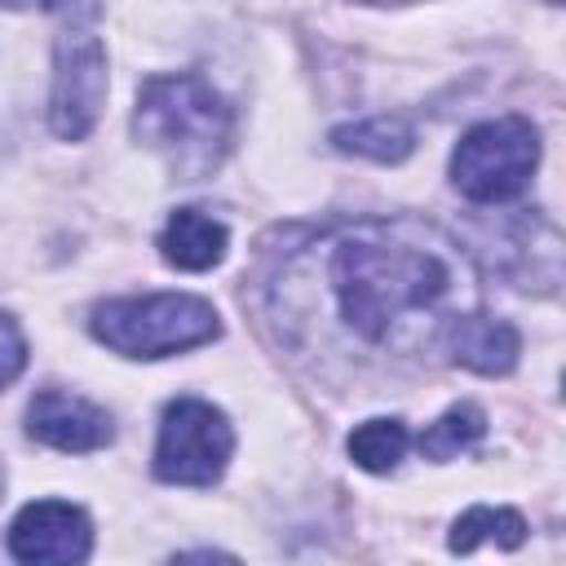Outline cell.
<instances>
[{
    "instance_id": "1",
    "label": "cell",
    "mask_w": 566,
    "mask_h": 566,
    "mask_svg": "<svg viewBox=\"0 0 566 566\" xmlns=\"http://www.w3.org/2000/svg\"><path fill=\"white\" fill-rule=\"evenodd\" d=\"M279 323L371 354H442L447 327L482 305L464 248L420 217L340 221L296 248L270 287Z\"/></svg>"
},
{
    "instance_id": "2",
    "label": "cell",
    "mask_w": 566,
    "mask_h": 566,
    "mask_svg": "<svg viewBox=\"0 0 566 566\" xmlns=\"http://www.w3.org/2000/svg\"><path fill=\"white\" fill-rule=\"evenodd\" d=\"M133 133L172 168L177 181H203L221 168L230 150L234 115L203 75L168 71V75H150L137 88Z\"/></svg>"
},
{
    "instance_id": "3",
    "label": "cell",
    "mask_w": 566,
    "mask_h": 566,
    "mask_svg": "<svg viewBox=\"0 0 566 566\" xmlns=\"http://www.w3.org/2000/svg\"><path fill=\"white\" fill-rule=\"evenodd\" d=\"M88 327L106 349L124 358H168V354H186L221 336L217 310L190 292L115 296L93 310Z\"/></svg>"
},
{
    "instance_id": "4",
    "label": "cell",
    "mask_w": 566,
    "mask_h": 566,
    "mask_svg": "<svg viewBox=\"0 0 566 566\" xmlns=\"http://www.w3.org/2000/svg\"><path fill=\"white\" fill-rule=\"evenodd\" d=\"M539 168V133L522 115L473 124L451 155V186L473 203L517 199Z\"/></svg>"
},
{
    "instance_id": "5",
    "label": "cell",
    "mask_w": 566,
    "mask_h": 566,
    "mask_svg": "<svg viewBox=\"0 0 566 566\" xmlns=\"http://www.w3.org/2000/svg\"><path fill=\"white\" fill-rule=\"evenodd\" d=\"M234 455V429L208 398H172L159 416L155 478L168 486H212Z\"/></svg>"
},
{
    "instance_id": "6",
    "label": "cell",
    "mask_w": 566,
    "mask_h": 566,
    "mask_svg": "<svg viewBox=\"0 0 566 566\" xmlns=\"http://www.w3.org/2000/svg\"><path fill=\"white\" fill-rule=\"evenodd\" d=\"M106 106V44L93 27H62L53 44L49 128L62 142H84Z\"/></svg>"
},
{
    "instance_id": "7",
    "label": "cell",
    "mask_w": 566,
    "mask_h": 566,
    "mask_svg": "<svg viewBox=\"0 0 566 566\" xmlns=\"http://www.w3.org/2000/svg\"><path fill=\"white\" fill-rule=\"evenodd\" d=\"M9 553L31 566H71L93 553V522L80 504L35 500L9 526Z\"/></svg>"
},
{
    "instance_id": "8",
    "label": "cell",
    "mask_w": 566,
    "mask_h": 566,
    "mask_svg": "<svg viewBox=\"0 0 566 566\" xmlns=\"http://www.w3.org/2000/svg\"><path fill=\"white\" fill-rule=\"evenodd\" d=\"M27 433L53 451H102L115 438V420L106 407L66 394V389H40L27 402Z\"/></svg>"
},
{
    "instance_id": "9",
    "label": "cell",
    "mask_w": 566,
    "mask_h": 566,
    "mask_svg": "<svg viewBox=\"0 0 566 566\" xmlns=\"http://www.w3.org/2000/svg\"><path fill=\"white\" fill-rule=\"evenodd\" d=\"M442 354H447L455 367H469V371H478V376H504V371H513V363H517V354H522V336H517L513 323L491 318V314H482V305H478V310L460 314V318L447 327Z\"/></svg>"
},
{
    "instance_id": "10",
    "label": "cell",
    "mask_w": 566,
    "mask_h": 566,
    "mask_svg": "<svg viewBox=\"0 0 566 566\" xmlns=\"http://www.w3.org/2000/svg\"><path fill=\"white\" fill-rule=\"evenodd\" d=\"M226 248H230V230L217 217H208L203 208H177L168 217V226L159 230V256L190 274L221 265Z\"/></svg>"
},
{
    "instance_id": "11",
    "label": "cell",
    "mask_w": 566,
    "mask_h": 566,
    "mask_svg": "<svg viewBox=\"0 0 566 566\" xmlns=\"http://www.w3.org/2000/svg\"><path fill=\"white\" fill-rule=\"evenodd\" d=\"M332 146L340 155H358V159H376V164H402L416 150V128L402 115H371V119H354L332 128Z\"/></svg>"
},
{
    "instance_id": "12",
    "label": "cell",
    "mask_w": 566,
    "mask_h": 566,
    "mask_svg": "<svg viewBox=\"0 0 566 566\" xmlns=\"http://www.w3.org/2000/svg\"><path fill=\"white\" fill-rule=\"evenodd\" d=\"M522 539H526V517L517 509H495V504H473L451 526V548L455 553H473L478 544L517 548Z\"/></svg>"
},
{
    "instance_id": "13",
    "label": "cell",
    "mask_w": 566,
    "mask_h": 566,
    "mask_svg": "<svg viewBox=\"0 0 566 566\" xmlns=\"http://www.w3.org/2000/svg\"><path fill=\"white\" fill-rule=\"evenodd\" d=\"M411 447V433L402 420L394 416H376V420H363L354 433H349V460L363 469V473H394L402 464Z\"/></svg>"
},
{
    "instance_id": "14",
    "label": "cell",
    "mask_w": 566,
    "mask_h": 566,
    "mask_svg": "<svg viewBox=\"0 0 566 566\" xmlns=\"http://www.w3.org/2000/svg\"><path fill=\"white\" fill-rule=\"evenodd\" d=\"M486 433V416H482V407H473V402H455V407H447L420 438H416V447H420V455L424 460H455L460 451H469L478 438Z\"/></svg>"
},
{
    "instance_id": "15",
    "label": "cell",
    "mask_w": 566,
    "mask_h": 566,
    "mask_svg": "<svg viewBox=\"0 0 566 566\" xmlns=\"http://www.w3.org/2000/svg\"><path fill=\"white\" fill-rule=\"evenodd\" d=\"M27 367V336L9 310H0V389L13 385Z\"/></svg>"
},
{
    "instance_id": "16",
    "label": "cell",
    "mask_w": 566,
    "mask_h": 566,
    "mask_svg": "<svg viewBox=\"0 0 566 566\" xmlns=\"http://www.w3.org/2000/svg\"><path fill=\"white\" fill-rule=\"evenodd\" d=\"M44 9L62 22V27H93L102 13V0H44Z\"/></svg>"
},
{
    "instance_id": "17",
    "label": "cell",
    "mask_w": 566,
    "mask_h": 566,
    "mask_svg": "<svg viewBox=\"0 0 566 566\" xmlns=\"http://www.w3.org/2000/svg\"><path fill=\"white\" fill-rule=\"evenodd\" d=\"M0 491H4V464H0Z\"/></svg>"
},
{
    "instance_id": "18",
    "label": "cell",
    "mask_w": 566,
    "mask_h": 566,
    "mask_svg": "<svg viewBox=\"0 0 566 566\" xmlns=\"http://www.w3.org/2000/svg\"><path fill=\"white\" fill-rule=\"evenodd\" d=\"M363 4H389V0H363Z\"/></svg>"
},
{
    "instance_id": "19",
    "label": "cell",
    "mask_w": 566,
    "mask_h": 566,
    "mask_svg": "<svg viewBox=\"0 0 566 566\" xmlns=\"http://www.w3.org/2000/svg\"><path fill=\"white\" fill-rule=\"evenodd\" d=\"M0 4H18V0H0Z\"/></svg>"
}]
</instances>
